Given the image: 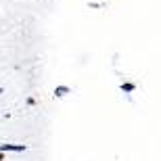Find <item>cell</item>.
I'll use <instances>...</instances> for the list:
<instances>
[{"label":"cell","instance_id":"6da1fadb","mask_svg":"<svg viewBox=\"0 0 161 161\" xmlns=\"http://www.w3.org/2000/svg\"><path fill=\"white\" fill-rule=\"evenodd\" d=\"M25 144H0V153H25Z\"/></svg>","mask_w":161,"mask_h":161},{"label":"cell","instance_id":"7a4b0ae2","mask_svg":"<svg viewBox=\"0 0 161 161\" xmlns=\"http://www.w3.org/2000/svg\"><path fill=\"white\" fill-rule=\"evenodd\" d=\"M69 92H71V88H69V86H65V84H61V86H57V88H54V98H63V96H67L69 94Z\"/></svg>","mask_w":161,"mask_h":161},{"label":"cell","instance_id":"3957f363","mask_svg":"<svg viewBox=\"0 0 161 161\" xmlns=\"http://www.w3.org/2000/svg\"><path fill=\"white\" fill-rule=\"evenodd\" d=\"M119 90H121V92H125V94H132V92L136 90V84H134V82H121L119 84Z\"/></svg>","mask_w":161,"mask_h":161},{"label":"cell","instance_id":"277c9868","mask_svg":"<svg viewBox=\"0 0 161 161\" xmlns=\"http://www.w3.org/2000/svg\"><path fill=\"white\" fill-rule=\"evenodd\" d=\"M27 105H30V107H34V105H36V98H34V96H30V98H27Z\"/></svg>","mask_w":161,"mask_h":161},{"label":"cell","instance_id":"5b68a950","mask_svg":"<svg viewBox=\"0 0 161 161\" xmlns=\"http://www.w3.org/2000/svg\"><path fill=\"white\" fill-rule=\"evenodd\" d=\"M0 161H4V153H0Z\"/></svg>","mask_w":161,"mask_h":161},{"label":"cell","instance_id":"8992f818","mask_svg":"<svg viewBox=\"0 0 161 161\" xmlns=\"http://www.w3.org/2000/svg\"><path fill=\"white\" fill-rule=\"evenodd\" d=\"M2 92H4V88H0V94H2Z\"/></svg>","mask_w":161,"mask_h":161}]
</instances>
